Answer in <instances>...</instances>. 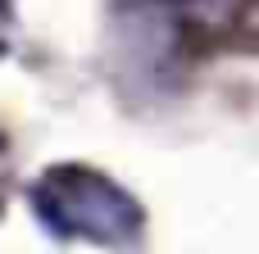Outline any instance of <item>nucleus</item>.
<instances>
[{"label":"nucleus","instance_id":"1","mask_svg":"<svg viewBox=\"0 0 259 254\" xmlns=\"http://www.w3.org/2000/svg\"><path fill=\"white\" fill-rule=\"evenodd\" d=\"M32 209L36 218L68 241H91V245H132L146 227L141 205L105 173L82 168V164H59L32 186Z\"/></svg>","mask_w":259,"mask_h":254},{"label":"nucleus","instance_id":"2","mask_svg":"<svg viewBox=\"0 0 259 254\" xmlns=\"http://www.w3.org/2000/svg\"><path fill=\"white\" fill-rule=\"evenodd\" d=\"M246 5H250V0H182V9H187L196 23H205V27H228V23H237V18L246 14Z\"/></svg>","mask_w":259,"mask_h":254}]
</instances>
